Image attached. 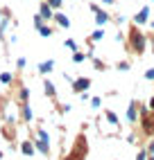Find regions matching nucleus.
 <instances>
[{"instance_id": "8", "label": "nucleus", "mask_w": 154, "mask_h": 160, "mask_svg": "<svg viewBox=\"0 0 154 160\" xmlns=\"http://www.w3.org/2000/svg\"><path fill=\"white\" fill-rule=\"evenodd\" d=\"M136 108H138V104H136V102H131V104H129V108H127V122H131V124H134V122H136V117H138V115H136Z\"/></svg>"}, {"instance_id": "26", "label": "nucleus", "mask_w": 154, "mask_h": 160, "mask_svg": "<svg viewBox=\"0 0 154 160\" xmlns=\"http://www.w3.org/2000/svg\"><path fill=\"white\" fill-rule=\"evenodd\" d=\"M66 48H68V50H77V43H75V41H66Z\"/></svg>"}, {"instance_id": "5", "label": "nucleus", "mask_w": 154, "mask_h": 160, "mask_svg": "<svg viewBox=\"0 0 154 160\" xmlns=\"http://www.w3.org/2000/svg\"><path fill=\"white\" fill-rule=\"evenodd\" d=\"M91 9L95 12V23H97V25H104V23H109V14H107V12H102V9L97 7V5H93Z\"/></svg>"}, {"instance_id": "6", "label": "nucleus", "mask_w": 154, "mask_h": 160, "mask_svg": "<svg viewBox=\"0 0 154 160\" xmlns=\"http://www.w3.org/2000/svg\"><path fill=\"white\" fill-rule=\"evenodd\" d=\"M39 16L43 18V20H52V7H48V2H41V7H39Z\"/></svg>"}, {"instance_id": "31", "label": "nucleus", "mask_w": 154, "mask_h": 160, "mask_svg": "<svg viewBox=\"0 0 154 160\" xmlns=\"http://www.w3.org/2000/svg\"><path fill=\"white\" fill-rule=\"evenodd\" d=\"M150 111H152V113H154V97H152V99H150Z\"/></svg>"}, {"instance_id": "10", "label": "nucleus", "mask_w": 154, "mask_h": 160, "mask_svg": "<svg viewBox=\"0 0 154 160\" xmlns=\"http://www.w3.org/2000/svg\"><path fill=\"white\" fill-rule=\"evenodd\" d=\"M54 20H57V25L59 27H70V20H68V16H63V14H57V16H52Z\"/></svg>"}, {"instance_id": "25", "label": "nucleus", "mask_w": 154, "mask_h": 160, "mask_svg": "<svg viewBox=\"0 0 154 160\" xmlns=\"http://www.w3.org/2000/svg\"><path fill=\"white\" fill-rule=\"evenodd\" d=\"M145 79H150V81H154V68H150V70L145 72Z\"/></svg>"}, {"instance_id": "32", "label": "nucleus", "mask_w": 154, "mask_h": 160, "mask_svg": "<svg viewBox=\"0 0 154 160\" xmlns=\"http://www.w3.org/2000/svg\"><path fill=\"white\" fill-rule=\"evenodd\" d=\"M102 2H104V5H113V0H102Z\"/></svg>"}, {"instance_id": "15", "label": "nucleus", "mask_w": 154, "mask_h": 160, "mask_svg": "<svg viewBox=\"0 0 154 160\" xmlns=\"http://www.w3.org/2000/svg\"><path fill=\"white\" fill-rule=\"evenodd\" d=\"M104 115H107V120H109V124H113V126H116V124H118V115H116V113H113V111H107V113H104Z\"/></svg>"}, {"instance_id": "12", "label": "nucleus", "mask_w": 154, "mask_h": 160, "mask_svg": "<svg viewBox=\"0 0 154 160\" xmlns=\"http://www.w3.org/2000/svg\"><path fill=\"white\" fill-rule=\"evenodd\" d=\"M52 68H54V61H43L41 66H39V72H41V74H48Z\"/></svg>"}, {"instance_id": "17", "label": "nucleus", "mask_w": 154, "mask_h": 160, "mask_svg": "<svg viewBox=\"0 0 154 160\" xmlns=\"http://www.w3.org/2000/svg\"><path fill=\"white\" fill-rule=\"evenodd\" d=\"M27 97H30V90H27V88H20V92H18V99L23 102V104H27Z\"/></svg>"}, {"instance_id": "24", "label": "nucleus", "mask_w": 154, "mask_h": 160, "mask_svg": "<svg viewBox=\"0 0 154 160\" xmlns=\"http://www.w3.org/2000/svg\"><path fill=\"white\" fill-rule=\"evenodd\" d=\"M100 104H102L100 97H93V99H91V106H93V108H100Z\"/></svg>"}, {"instance_id": "9", "label": "nucleus", "mask_w": 154, "mask_h": 160, "mask_svg": "<svg viewBox=\"0 0 154 160\" xmlns=\"http://www.w3.org/2000/svg\"><path fill=\"white\" fill-rule=\"evenodd\" d=\"M20 151H23L25 156H34V144H32L30 140H23L20 142Z\"/></svg>"}, {"instance_id": "30", "label": "nucleus", "mask_w": 154, "mask_h": 160, "mask_svg": "<svg viewBox=\"0 0 154 160\" xmlns=\"http://www.w3.org/2000/svg\"><path fill=\"white\" fill-rule=\"evenodd\" d=\"M16 66H18V68H25V59H23V57H20V59L16 61Z\"/></svg>"}, {"instance_id": "21", "label": "nucleus", "mask_w": 154, "mask_h": 160, "mask_svg": "<svg viewBox=\"0 0 154 160\" xmlns=\"http://www.w3.org/2000/svg\"><path fill=\"white\" fill-rule=\"evenodd\" d=\"M48 2V7H52V9H59L61 7V0H46Z\"/></svg>"}, {"instance_id": "33", "label": "nucleus", "mask_w": 154, "mask_h": 160, "mask_svg": "<svg viewBox=\"0 0 154 160\" xmlns=\"http://www.w3.org/2000/svg\"><path fill=\"white\" fill-rule=\"evenodd\" d=\"M147 160H154V156H147Z\"/></svg>"}, {"instance_id": "28", "label": "nucleus", "mask_w": 154, "mask_h": 160, "mask_svg": "<svg viewBox=\"0 0 154 160\" xmlns=\"http://www.w3.org/2000/svg\"><path fill=\"white\" fill-rule=\"evenodd\" d=\"M118 68H120V70H129V63L123 61V63H118Z\"/></svg>"}, {"instance_id": "29", "label": "nucleus", "mask_w": 154, "mask_h": 160, "mask_svg": "<svg viewBox=\"0 0 154 160\" xmlns=\"http://www.w3.org/2000/svg\"><path fill=\"white\" fill-rule=\"evenodd\" d=\"M34 25H36V27H41V25H43V18H41V16H36V18H34Z\"/></svg>"}, {"instance_id": "19", "label": "nucleus", "mask_w": 154, "mask_h": 160, "mask_svg": "<svg viewBox=\"0 0 154 160\" xmlns=\"http://www.w3.org/2000/svg\"><path fill=\"white\" fill-rule=\"evenodd\" d=\"M36 138H39V140H46V142H50V135H48V131H43V129H39Z\"/></svg>"}, {"instance_id": "27", "label": "nucleus", "mask_w": 154, "mask_h": 160, "mask_svg": "<svg viewBox=\"0 0 154 160\" xmlns=\"http://www.w3.org/2000/svg\"><path fill=\"white\" fill-rule=\"evenodd\" d=\"M147 153L154 156V140H150V147H147Z\"/></svg>"}, {"instance_id": "23", "label": "nucleus", "mask_w": 154, "mask_h": 160, "mask_svg": "<svg viewBox=\"0 0 154 160\" xmlns=\"http://www.w3.org/2000/svg\"><path fill=\"white\" fill-rule=\"evenodd\" d=\"M147 149H140V151H138V156H136V160H147Z\"/></svg>"}, {"instance_id": "1", "label": "nucleus", "mask_w": 154, "mask_h": 160, "mask_svg": "<svg viewBox=\"0 0 154 160\" xmlns=\"http://www.w3.org/2000/svg\"><path fill=\"white\" fill-rule=\"evenodd\" d=\"M145 45H147V38L143 36L138 29H131V34H129V48H131V52L143 54V52H145Z\"/></svg>"}, {"instance_id": "22", "label": "nucleus", "mask_w": 154, "mask_h": 160, "mask_svg": "<svg viewBox=\"0 0 154 160\" xmlns=\"http://www.w3.org/2000/svg\"><path fill=\"white\" fill-rule=\"evenodd\" d=\"M84 59H86V57L82 54V52H75V54H73V61H75V63H82Z\"/></svg>"}, {"instance_id": "3", "label": "nucleus", "mask_w": 154, "mask_h": 160, "mask_svg": "<svg viewBox=\"0 0 154 160\" xmlns=\"http://www.w3.org/2000/svg\"><path fill=\"white\" fill-rule=\"evenodd\" d=\"M91 86V79L89 77H80V79H73V90L75 92H86Z\"/></svg>"}, {"instance_id": "16", "label": "nucleus", "mask_w": 154, "mask_h": 160, "mask_svg": "<svg viewBox=\"0 0 154 160\" xmlns=\"http://www.w3.org/2000/svg\"><path fill=\"white\" fill-rule=\"evenodd\" d=\"M36 29H39L41 36H52V29H50L48 25H41V27H36Z\"/></svg>"}, {"instance_id": "34", "label": "nucleus", "mask_w": 154, "mask_h": 160, "mask_svg": "<svg viewBox=\"0 0 154 160\" xmlns=\"http://www.w3.org/2000/svg\"><path fill=\"white\" fill-rule=\"evenodd\" d=\"M0 158H3V151H0Z\"/></svg>"}, {"instance_id": "18", "label": "nucleus", "mask_w": 154, "mask_h": 160, "mask_svg": "<svg viewBox=\"0 0 154 160\" xmlns=\"http://www.w3.org/2000/svg\"><path fill=\"white\" fill-rule=\"evenodd\" d=\"M102 38H104V32L102 29H95L93 34H91V41H102Z\"/></svg>"}, {"instance_id": "20", "label": "nucleus", "mask_w": 154, "mask_h": 160, "mask_svg": "<svg viewBox=\"0 0 154 160\" xmlns=\"http://www.w3.org/2000/svg\"><path fill=\"white\" fill-rule=\"evenodd\" d=\"M0 81H3V83H12V74H9V72H3V74H0Z\"/></svg>"}, {"instance_id": "2", "label": "nucleus", "mask_w": 154, "mask_h": 160, "mask_svg": "<svg viewBox=\"0 0 154 160\" xmlns=\"http://www.w3.org/2000/svg\"><path fill=\"white\" fill-rule=\"evenodd\" d=\"M140 126H143V131H145L147 135H154V113L150 115L147 111H143V120H140Z\"/></svg>"}, {"instance_id": "13", "label": "nucleus", "mask_w": 154, "mask_h": 160, "mask_svg": "<svg viewBox=\"0 0 154 160\" xmlns=\"http://www.w3.org/2000/svg\"><path fill=\"white\" fill-rule=\"evenodd\" d=\"M7 23H9V14H7V12H0V34L5 32Z\"/></svg>"}, {"instance_id": "7", "label": "nucleus", "mask_w": 154, "mask_h": 160, "mask_svg": "<svg viewBox=\"0 0 154 160\" xmlns=\"http://www.w3.org/2000/svg\"><path fill=\"white\" fill-rule=\"evenodd\" d=\"M147 18H150V9H147V7H143L140 12L134 16V23H136V25H143V23H147Z\"/></svg>"}, {"instance_id": "4", "label": "nucleus", "mask_w": 154, "mask_h": 160, "mask_svg": "<svg viewBox=\"0 0 154 160\" xmlns=\"http://www.w3.org/2000/svg\"><path fill=\"white\" fill-rule=\"evenodd\" d=\"M32 144H34V151H39V153H43V156H48L50 153V142H46V140H32Z\"/></svg>"}, {"instance_id": "14", "label": "nucleus", "mask_w": 154, "mask_h": 160, "mask_svg": "<svg viewBox=\"0 0 154 160\" xmlns=\"http://www.w3.org/2000/svg\"><path fill=\"white\" fill-rule=\"evenodd\" d=\"M43 88H46V95H48V97H54V95H57V92H54V83L48 81V79H46V83H43Z\"/></svg>"}, {"instance_id": "11", "label": "nucleus", "mask_w": 154, "mask_h": 160, "mask_svg": "<svg viewBox=\"0 0 154 160\" xmlns=\"http://www.w3.org/2000/svg\"><path fill=\"white\" fill-rule=\"evenodd\" d=\"M20 111H23V120L25 122H32V108H30V104H20Z\"/></svg>"}]
</instances>
